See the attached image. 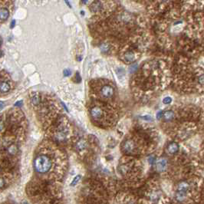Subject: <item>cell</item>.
Masks as SVG:
<instances>
[{
    "label": "cell",
    "instance_id": "cell-1",
    "mask_svg": "<svg viewBox=\"0 0 204 204\" xmlns=\"http://www.w3.org/2000/svg\"><path fill=\"white\" fill-rule=\"evenodd\" d=\"M54 152L49 149H40L34 159V169L39 175L49 173L54 167L55 156H52Z\"/></svg>",
    "mask_w": 204,
    "mask_h": 204
},
{
    "label": "cell",
    "instance_id": "cell-2",
    "mask_svg": "<svg viewBox=\"0 0 204 204\" xmlns=\"http://www.w3.org/2000/svg\"><path fill=\"white\" fill-rule=\"evenodd\" d=\"M12 82L6 73L0 74V95L6 94L12 90Z\"/></svg>",
    "mask_w": 204,
    "mask_h": 204
},
{
    "label": "cell",
    "instance_id": "cell-3",
    "mask_svg": "<svg viewBox=\"0 0 204 204\" xmlns=\"http://www.w3.org/2000/svg\"><path fill=\"white\" fill-rule=\"evenodd\" d=\"M90 115L94 121L97 123H102L107 115V112L101 106H94L90 110Z\"/></svg>",
    "mask_w": 204,
    "mask_h": 204
},
{
    "label": "cell",
    "instance_id": "cell-4",
    "mask_svg": "<svg viewBox=\"0 0 204 204\" xmlns=\"http://www.w3.org/2000/svg\"><path fill=\"white\" fill-rule=\"evenodd\" d=\"M115 93V89L110 84H105V85L102 86L100 90V95L102 98L105 99H110L114 95Z\"/></svg>",
    "mask_w": 204,
    "mask_h": 204
},
{
    "label": "cell",
    "instance_id": "cell-5",
    "mask_svg": "<svg viewBox=\"0 0 204 204\" xmlns=\"http://www.w3.org/2000/svg\"><path fill=\"white\" fill-rule=\"evenodd\" d=\"M124 61L127 63H132L134 61L137 59L136 54H134L131 51H128L125 54H124Z\"/></svg>",
    "mask_w": 204,
    "mask_h": 204
},
{
    "label": "cell",
    "instance_id": "cell-6",
    "mask_svg": "<svg viewBox=\"0 0 204 204\" xmlns=\"http://www.w3.org/2000/svg\"><path fill=\"white\" fill-rule=\"evenodd\" d=\"M179 145L177 144V143H171L168 145L167 148V153L170 155H174L175 154H177V152L179 151Z\"/></svg>",
    "mask_w": 204,
    "mask_h": 204
},
{
    "label": "cell",
    "instance_id": "cell-7",
    "mask_svg": "<svg viewBox=\"0 0 204 204\" xmlns=\"http://www.w3.org/2000/svg\"><path fill=\"white\" fill-rule=\"evenodd\" d=\"M9 17V11L8 9L1 8L0 9V21H6Z\"/></svg>",
    "mask_w": 204,
    "mask_h": 204
},
{
    "label": "cell",
    "instance_id": "cell-8",
    "mask_svg": "<svg viewBox=\"0 0 204 204\" xmlns=\"http://www.w3.org/2000/svg\"><path fill=\"white\" fill-rule=\"evenodd\" d=\"M190 189V185L186 181H182L178 184L177 187V191H180V192L187 193L188 190Z\"/></svg>",
    "mask_w": 204,
    "mask_h": 204
},
{
    "label": "cell",
    "instance_id": "cell-9",
    "mask_svg": "<svg viewBox=\"0 0 204 204\" xmlns=\"http://www.w3.org/2000/svg\"><path fill=\"white\" fill-rule=\"evenodd\" d=\"M42 98L40 97L39 94H32L31 97V105L35 106V107H38L39 105V104L41 103Z\"/></svg>",
    "mask_w": 204,
    "mask_h": 204
},
{
    "label": "cell",
    "instance_id": "cell-10",
    "mask_svg": "<svg viewBox=\"0 0 204 204\" xmlns=\"http://www.w3.org/2000/svg\"><path fill=\"white\" fill-rule=\"evenodd\" d=\"M167 167V160L164 159L160 160L157 163V169L160 172H163L166 170Z\"/></svg>",
    "mask_w": 204,
    "mask_h": 204
},
{
    "label": "cell",
    "instance_id": "cell-11",
    "mask_svg": "<svg viewBox=\"0 0 204 204\" xmlns=\"http://www.w3.org/2000/svg\"><path fill=\"white\" fill-rule=\"evenodd\" d=\"M163 117L166 121H171L174 118V112L173 111H167L163 114Z\"/></svg>",
    "mask_w": 204,
    "mask_h": 204
},
{
    "label": "cell",
    "instance_id": "cell-12",
    "mask_svg": "<svg viewBox=\"0 0 204 204\" xmlns=\"http://www.w3.org/2000/svg\"><path fill=\"white\" fill-rule=\"evenodd\" d=\"M86 147V143L84 140H80L76 144V149L78 150V151H82L85 149Z\"/></svg>",
    "mask_w": 204,
    "mask_h": 204
},
{
    "label": "cell",
    "instance_id": "cell-13",
    "mask_svg": "<svg viewBox=\"0 0 204 204\" xmlns=\"http://www.w3.org/2000/svg\"><path fill=\"white\" fill-rule=\"evenodd\" d=\"M80 179H81V176H80V175H78V176H77L76 177H74V179L73 180L72 183H71V186H74V185L77 184V183H78V181L80 180Z\"/></svg>",
    "mask_w": 204,
    "mask_h": 204
},
{
    "label": "cell",
    "instance_id": "cell-14",
    "mask_svg": "<svg viewBox=\"0 0 204 204\" xmlns=\"http://www.w3.org/2000/svg\"><path fill=\"white\" fill-rule=\"evenodd\" d=\"M171 101H172V98L170 97H166L164 99H163V104L165 105H168V104H170Z\"/></svg>",
    "mask_w": 204,
    "mask_h": 204
},
{
    "label": "cell",
    "instance_id": "cell-15",
    "mask_svg": "<svg viewBox=\"0 0 204 204\" xmlns=\"http://www.w3.org/2000/svg\"><path fill=\"white\" fill-rule=\"evenodd\" d=\"M137 64H134L133 65H131V67L130 68V73H133L134 72H135L136 70H137Z\"/></svg>",
    "mask_w": 204,
    "mask_h": 204
},
{
    "label": "cell",
    "instance_id": "cell-16",
    "mask_svg": "<svg viewBox=\"0 0 204 204\" xmlns=\"http://www.w3.org/2000/svg\"><path fill=\"white\" fill-rule=\"evenodd\" d=\"M108 45H102L101 47V51L103 52H107L108 51Z\"/></svg>",
    "mask_w": 204,
    "mask_h": 204
},
{
    "label": "cell",
    "instance_id": "cell-17",
    "mask_svg": "<svg viewBox=\"0 0 204 204\" xmlns=\"http://www.w3.org/2000/svg\"><path fill=\"white\" fill-rule=\"evenodd\" d=\"M156 160V157H154V156H150V157L148 158V161H149V163H150V164H153V163L155 162Z\"/></svg>",
    "mask_w": 204,
    "mask_h": 204
},
{
    "label": "cell",
    "instance_id": "cell-18",
    "mask_svg": "<svg viewBox=\"0 0 204 204\" xmlns=\"http://www.w3.org/2000/svg\"><path fill=\"white\" fill-rule=\"evenodd\" d=\"M71 71L68 70V69H65V70H64V72H63V74H64V76H69L71 74Z\"/></svg>",
    "mask_w": 204,
    "mask_h": 204
},
{
    "label": "cell",
    "instance_id": "cell-19",
    "mask_svg": "<svg viewBox=\"0 0 204 204\" xmlns=\"http://www.w3.org/2000/svg\"><path fill=\"white\" fill-rule=\"evenodd\" d=\"M141 118H143L144 120H146V121H152V117L150 116H149V115L141 117Z\"/></svg>",
    "mask_w": 204,
    "mask_h": 204
},
{
    "label": "cell",
    "instance_id": "cell-20",
    "mask_svg": "<svg viewBox=\"0 0 204 204\" xmlns=\"http://www.w3.org/2000/svg\"><path fill=\"white\" fill-rule=\"evenodd\" d=\"M162 116H163V112L160 111V112L157 113V118L160 119L162 117Z\"/></svg>",
    "mask_w": 204,
    "mask_h": 204
},
{
    "label": "cell",
    "instance_id": "cell-21",
    "mask_svg": "<svg viewBox=\"0 0 204 204\" xmlns=\"http://www.w3.org/2000/svg\"><path fill=\"white\" fill-rule=\"evenodd\" d=\"M4 107H5L4 102H2V101H0V111H2V109L4 108Z\"/></svg>",
    "mask_w": 204,
    "mask_h": 204
},
{
    "label": "cell",
    "instance_id": "cell-22",
    "mask_svg": "<svg viewBox=\"0 0 204 204\" xmlns=\"http://www.w3.org/2000/svg\"><path fill=\"white\" fill-rule=\"evenodd\" d=\"M21 105H22V101H20L19 102H17V103L15 104V106H19V107H20Z\"/></svg>",
    "mask_w": 204,
    "mask_h": 204
},
{
    "label": "cell",
    "instance_id": "cell-23",
    "mask_svg": "<svg viewBox=\"0 0 204 204\" xmlns=\"http://www.w3.org/2000/svg\"><path fill=\"white\" fill-rule=\"evenodd\" d=\"M2 56V51L0 50V57Z\"/></svg>",
    "mask_w": 204,
    "mask_h": 204
},
{
    "label": "cell",
    "instance_id": "cell-24",
    "mask_svg": "<svg viewBox=\"0 0 204 204\" xmlns=\"http://www.w3.org/2000/svg\"><path fill=\"white\" fill-rule=\"evenodd\" d=\"M162 1H163V2H165V1H167V0H162Z\"/></svg>",
    "mask_w": 204,
    "mask_h": 204
}]
</instances>
